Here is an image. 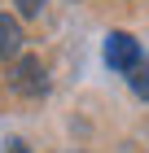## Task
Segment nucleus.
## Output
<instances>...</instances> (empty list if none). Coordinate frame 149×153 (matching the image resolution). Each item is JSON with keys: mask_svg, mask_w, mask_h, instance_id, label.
Instances as JSON below:
<instances>
[{"mask_svg": "<svg viewBox=\"0 0 149 153\" xmlns=\"http://www.w3.org/2000/svg\"><path fill=\"white\" fill-rule=\"evenodd\" d=\"M9 83H13V92H22V96H40V92H48L44 61H40V57H18V61H13V70H9Z\"/></svg>", "mask_w": 149, "mask_h": 153, "instance_id": "f257e3e1", "label": "nucleus"}, {"mask_svg": "<svg viewBox=\"0 0 149 153\" xmlns=\"http://www.w3.org/2000/svg\"><path fill=\"white\" fill-rule=\"evenodd\" d=\"M136 61H140L136 35H127V31H110V35H105V66H110V70H132Z\"/></svg>", "mask_w": 149, "mask_h": 153, "instance_id": "f03ea898", "label": "nucleus"}, {"mask_svg": "<svg viewBox=\"0 0 149 153\" xmlns=\"http://www.w3.org/2000/svg\"><path fill=\"white\" fill-rule=\"evenodd\" d=\"M22 22L18 18H9V13H0V57H13L18 61V53H22Z\"/></svg>", "mask_w": 149, "mask_h": 153, "instance_id": "7ed1b4c3", "label": "nucleus"}, {"mask_svg": "<svg viewBox=\"0 0 149 153\" xmlns=\"http://www.w3.org/2000/svg\"><path fill=\"white\" fill-rule=\"evenodd\" d=\"M127 83H132V92L140 96V101H149V57H140L132 70H127Z\"/></svg>", "mask_w": 149, "mask_h": 153, "instance_id": "20e7f679", "label": "nucleus"}, {"mask_svg": "<svg viewBox=\"0 0 149 153\" xmlns=\"http://www.w3.org/2000/svg\"><path fill=\"white\" fill-rule=\"evenodd\" d=\"M13 4H18V13H22V18H35V13L44 9V0H13Z\"/></svg>", "mask_w": 149, "mask_h": 153, "instance_id": "39448f33", "label": "nucleus"}, {"mask_svg": "<svg viewBox=\"0 0 149 153\" xmlns=\"http://www.w3.org/2000/svg\"><path fill=\"white\" fill-rule=\"evenodd\" d=\"M4 153H31V144H26V140H18V136H13V140H4Z\"/></svg>", "mask_w": 149, "mask_h": 153, "instance_id": "423d86ee", "label": "nucleus"}]
</instances>
